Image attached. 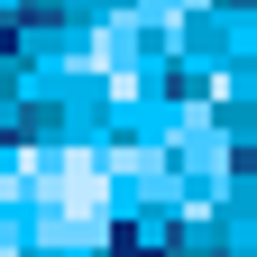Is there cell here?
I'll return each mask as SVG.
<instances>
[{
    "instance_id": "obj_1",
    "label": "cell",
    "mask_w": 257,
    "mask_h": 257,
    "mask_svg": "<svg viewBox=\"0 0 257 257\" xmlns=\"http://www.w3.org/2000/svg\"><path fill=\"white\" fill-rule=\"evenodd\" d=\"M55 202H74V220L92 230V211H101V166H92V156H64L55 166Z\"/></svg>"
}]
</instances>
